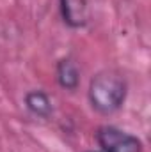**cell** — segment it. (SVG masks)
I'll return each instance as SVG.
<instances>
[{"label": "cell", "instance_id": "cell-1", "mask_svg": "<svg viewBox=\"0 0 151 152\" xmlns=\"http://www.w3.org/2000/svg\"><path fill=\"white\" fill-rule=\"evenodd\" d=\"M128 96V81L115 69L98 71L89 81L87 97L94 112L112 115L119 112Z\"/></svg>", "mask_w": 151, "mask_h": 152}, {"label": "cell", "instance_id": "cell-2", "mask_svg": "<svg viewBox=\"0 0 151 152\" xmlns=\"http://www.w3.org/2000/svg\"><path fill=\"white\" fill-rule=\"evenodd\" d=\"M94 138L101 152H142V142L135 134L115 126H100Z\"/></svg>", "mask_w": 151, "mask_h": 152}, {"label": "cell", "instance_id": "cell-3", "mask_svg": "<svg viewBox=\"0 0 151 152\" xmlns=\"http://www.w3.org/2000/svg\"><path fill=\"white\" fill-rule=\"evenodd\" d=\"M61 18L66 27L78 30L89 23V4L87 0H59Z\"/></svg>", "mask_w": 151, "mask_h": 152}, {"label": "cell", "instance_id": "cell-4", "mask_svg": "<svg viewBox=\"0 0 151 152\" xmlns=\"http://www.w3.org/2000/svg\"><path fill=\"white\" fill-rule=\"evenodd\" d=\"M55 78L57 83L70 92H75L80 87V67L71 57H62L55 64Z\"/></svg>", "mask_w": 151, "mask_h": 152}, {"label": "cell", "instance_id": "cell-5", "mask_svg": "<svg viewBox=\"0 0 151 152\" xmlns=\"http://www.w3.org/2000/svg\"><path fill=\"white\" fill-rule=\"evenodd\" d=\"M23 104L29 113L39 118H50L53 115V104L44 90H29L23 97Z\"/></svg>", "mask_w": 151, "mask_h": 152}, {"label": "cell", "instance_id": "cell-6", "mask_svg": "<svg viewBox=\"0 0 151 152\" xmlns=\"http://www.w3.org/2000/svg\"><path fill=\"white\" fill-rule=\"evenodd\" d=\"M89 152H96V151H89ZM100 152H101V151H100Z\"/></svg>", "mask_w": 151, "mask_h": 152}]
</instances>
